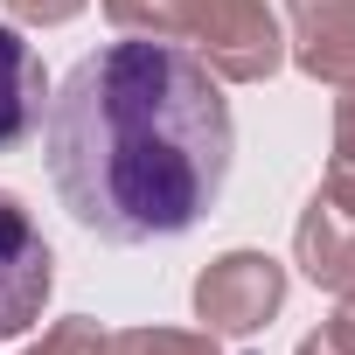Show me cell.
Returning a JSON list of instances; mask_svg holds the SVG:
<instances>
[{
  "label": "cell",
  "mask_w": 355,
  "mask_h": 355,
  "mask_svg": "<svg viewBox=\"0 0 355 355\" xmlns=\"http://www.w3.org/2000/svg\"><path fill=\"white\" fill-rule=\"evenodd\" d=\"M230 98L182 42H105L42 105V160L63 209L105 244L196 230L230 182Z\"/></svg>",
  "instance_id": "6da1fadb"
},
{
  "label": "cell",
  "mask_w": 355,
  "mask_h": 355,
  "mask_svg": "<svg viewBox=\"0 0 355 355\" xmlns=\"http://www.w3.org/2000/svg\"><path fill=\"white\" fill-rule=\"evenodd\" d=\"M49 279H56L49 237L35 230V216L21 209V196L0 189V341H15V334H28L42 320Z\"/></svg>",
  "instance_id": "7a4b0ae2"
},
{
  "label": "cell",
  "mask_w": 355,
  "mask_h": 355,
  "mask_svg": "<svg viewBox=\"0 0 355 355\" xmlns=\"http://www.w3.org/2000/svg\"><path fill=\"white\" fill-rule=\"evenodd\" d=\"M42 63H35V42L15 28V21H0V153L21 146L35 125H42Z\"/></svg>",
  "instance_id": "3957f363"
}]
</instances>
